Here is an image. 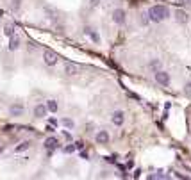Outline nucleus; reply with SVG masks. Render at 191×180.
Instances as JSON below:
<instances>
[{
    "instance_id": "f03ea898",
    "label": "nucleus",
    "mask_w": 191,
    "mask_h": 180,
    "mask_svg": "<svg viewBox=\"0 0 191 180\" xmlns=\"http://www.w3.org/2000/svg\"><path fill=\"white\" fill-rule=\"evenodd\" d=\"M57 54L56 52H52V50H45L43 52V61H45V64H48V66H54L56 62H57Z\"/></svg>"
},
{
    "instance_id": "7ed1b4c3",
    "label": "nucleus",
    "mask_w": 191,
    "mask_h": 180,
    "mask_svg": "<svg viewBox=\"0 0 191 180\" xmlns=\"http://www.w3.org/2000/svg\"><path fill=\"white\" fill-rule=\"evenodd\" d=\"M155 80H157V84H161V86H168L170 84V75L166 71H163V70H157L155 71Z\"/></svg>"
},
{
    "instance_id": "6ab92c4d",
    "label": "nucleus",
    "mask_w": 191,
    "mask_h": 180,
    "mask_svg": "<svg viewBox=\"0 0 191 180\" xmlns=\"http://www.w3.org/2000/svg\"><path fill=\"white\" fill-rule=\"evenodd\" d=\"M75 150H77V148H75V144H68V146L65 148V152H66V153H73Z\"/></svg>"
},
{
    "instance_id": "20e7f679",
    "label": "nucleus",
    "mask_w": 191,
    "mask_h": 180,
    "mask_svg": "<svg viewBox=\"0 0 191 180\" xmlns=\"http://www.w3.org/2000/svg\"><path fill=\"white\" fill-rule=\"evenodd\" d=\"M65 73H66V75H70V77L77 75V73H79V66L73 64V62H70V61H66V62H65Z\"/></svg>"
},
{
    "instance_id": "6e6552de",
    "label": "nucleus",
    "mask_w": 191,
    "mask_h": 180,
    "mask_svg": "<svg viewBox=\"0 0 191 180\" xmlns=\"http://www.w3.org/2000/svg\"><path fill=\"white\" fill-rule=\"evenodd\" d=\"M20 43H22V41H20V38L18 36H11V39H9V45H7V48L11 50V52H14V50H18L20 48Z\"/></svg>"
},
{
    "instance_id": "393cba45",
    "label": "nucleus",
    "mask_w": 191,
    "mask_h": 180,
    "mask_svg": "<svg viewBox=\"0 0 191 180\" xmlns=\"http://www.w3.org/2000/svg\"><path fill=\"white\" fill-rule=\"evenodd\" d=\"M48 125H52V127H54V125H57V120H54V118H50V123Z\"/></svg>"
},
{
    "instance_id": "f8f14e48",
    "label": "nucleus",
    "mask_w": 191,
    "mask_h": 180,
    "mask_svg": "<svg viewBox=\"0 0 191 180\" xmlns=\"http://www.w3.org/2000/svg\"><path fill=\"white\" fill-rule=\"evenodd\" d=\"M45 148L47 150H54V148H57V137H48V139L45 141Z\"/></svg>"
},
{
    "instance_id": "0eeeda50",
    "label": "nucleus",
    "mask_w": 191,
    "mask_h": 180,
    "mask_svg": "<svg viewBox=\"0 0 191 180\" xmlns=\"http://www.w3.org/2000/svg\"><path fill=\"white\" fill-rule=\"evenodd\" d=\"M23 105L22 103H13L11 107H9V112H11V116H22L23 114Z\"/></svg>"
},
{
    "instance_id": "a878e982",
    "label": "nucleus",
    "mask_w": 191,
    "mask_h": 180,
    "mask_svg": "<svg viewBox=\"0 0 191 180\" xmlns=\"http://www.w3.org/2000/svg\"><path fill=\"white\" fill-rule=\"evenodd\" d=\"M89 4L95 7V5H98V0H89Z\"/></svg>"
},
{
    "instance_id": "f257e3e1",
    "label": "nucleus",
    "mask_w": 191,
    "mask_h": 180,
    "mask_svg": "<svg viewBox=\"0 0 191 180\" xmlns=\"http://www.w3.org/2000/svg\"><path fill=\"white\" fill-rule=\"evenodd\" d=\"M146 16H148V20H150V22L161 23V22H164V20L170 16V9H168L166 5H154V7L148 9Z\"/></svg>"
},
{
    "instance_id": "ddd939ff",
    "label": "nucleus",
    "mask_w": 191,
    "mask_h": 180,
    "mask_svg": "<svg viewBox=\"0 0 191 180\" xmlns=\"http://www.w3.org/2000/svg\"><path fill=\"white\" fill-rule=\"evenodd\" d=\"M175 20L179 23H186L188 22V14L184 11H180V9H177V11H175Z\"/></svg>"
},
{
    "instance_id": "1a4fd4ad",
    "label": "nucleus",
    "mask_w": 191,
    "mask_h": 180,
    "mask_svg": "<svg viewBox=\"0 0 191 180\" xmlns=\"http://www.w3.org/2000/svg\"><path fill=\"white\" fill-rule=\"evenodd\" d=\"M84 32H86V36H88L89 39H93L95 43H100V36H98L97 30H93L91 27H86V29H84Z\"/></svg>"
},
{
    "instance_id": "412c9836",
    "label": "nucleus",
    "mask_w": 191,
    "mask_h": 180,
    "mask_svg": "<svg viewBox=\"0 0 191 180\" xmlns=\"http://www.w3.org/2000/svg\"><path fill=\"white\" fill-rule=\"evenodd\" d=\"M63 136H65V139H68V141L71 139V136H70V132H65V130H63Z\"/></svg>"
},
{
    "instance_id": "423d86ee",
    "label": "nucleus",
    "mask_w": 191,
    "mask_h": 180,
    "mask_svg": "<svg viewBox=\"0 0 191 180\" xmlns=\"http://www.w3.org/2000/svg\"><path fill=\"white\" fill-rule=\"evenodd\" d=\"M111 120H113V123H114L116 127H122L123 121H125V114H123L122 111H116V112L113 114V118H111Z\"/></svg>"
},
{
    "instance_id": "a211bd4d",
    "label": "nucleus",
    "mask_w": 191,
    "mask_h": 180,
    "mask_svg": "<svg viewBox=\"0 0 191 180\" xmlns=\"http://www.w3.org/2000/svg\"><path fill=\"white\" fill-rule=\"evenodd\" d=\"M159 66H161V62H159V61H157V59H155V61H152V62H150V68H152V70H155V71H157V70H159Z\"/></svg>"
},
{
    "instance_id": "9b49d317",
    "label": "nucleus",
    "mask_w": 191,
    "mask_h": 180,
    "mask_svg": "<svg viewBox=\"0 0 191 180\" xmlns=\"http://www.w3.org/2000/svg\"><path fill=\"white\" fill-rule=\"evenodd\" d=\"M34 116H36V118H45V116H47V107H45V105H36V107H34Z\"/></svg>"
},
{
    "instance_id": "dca6fc26",
    "label": "nucleus",
    "mask_w": 191,
    "mask_h": 180,
    "mask_svg": "<svg viewBox=\"0 0 191 180\" xmlns=\"http://www.w3.org/2000/svg\"><path fill=\"white\" fill-rule=\"evenodd\" d=\"M29 146H30V143H29V141H23V143H20V144L16 146V153H20V152H25Z\"/></svg>"
},
{
    "instance_id": "5701e85b",
    "label": "nucleus",
    "mask_w": 191,
    "mask_h": 180,
    "mask_svg": "<svg viewBox=\"0 0 191 180\" xmlns=\"http://www.w3.org/2000/svg\"><path fill=\"white\" fill-rule=\"evenodd\" d=\"M186 93H188V94H191V82H189V84H186Z\"/></svg>"
},
{
    "instance_id": "39448f33",
    "label": "nucleus",
    "mask_w": 191,
    "mask_h": 180,
    "mask_svg": "<svg viewBox=\"0 0 191 180\" xmlns=\"http://www.w3.org/2000/svg\"><path fill=\"white\" fill-rule=\"evenodd\" d=\"M113 20H114V23H125V11H122V9H116V11L113 13Z\"/></svg>"
},
{
    "instance_id": "2eb2a0df",
    "label": "nucleus",
    "mask_w": 191,
    "mask_h": 180,
    "mask_svg": "<svg viewBox=\"0 0 191 180\" xmlns=\"http://www.w3.org/2000/svg\"><path fill=\"white\" fill-rule=\"evenodd\" d=\"M45 107H47V111H50V112H56V111H57V102H56V100H48Z\"/></svg>"
},
{
    "instance_id": "aec40b11",
    "label": "nucleus",
    "mask_w": 191,
    "mask_h": 180,
    "mask_svg": "<svg viewBox=\"0 0 191 180\" xmlns=\"http://www.w3.org/2000/svg\"><path fill=\"white\" fill-rule=\"evenodd\" d=\"M20 2H22V0H13V9H14V11H18V7H20Z\"/></svg>"
},
{
    "instance_id": "9d476101",
    "label": "nucleus",
    "mask_w": 191,
    "mask_h": 180,
    "mask_svg": "<svg viewBox=\"0 0 191 180\" xmlns=\"http://www.w3.org/2000/svg\"><path fill=\"white\" fill-rule=\"evenodd\" d=\"M97 143H100V144H107L109 143V134L105 132V130H100V132H97Z\"/></svg>"
},
{
    "instance_id": "4be33fe9",
    "label": "nucleus",
    "mask_w": 191,
    "mask_h": 180,
    "mask_svg": "<svg viewBox=\"0 0 191 180\" xmlns=\"http://www.w3.org/2000/svg\"><path fill=\"white\" fill-rule=\"evenodd\" d=\"M179 5H184V4H189V0H177Z\"/></svg>"
},
{
    "instance_id": "4468645a",
    "label": "nucleus",
    "mask_w": 191,
    "mask_h": 180,
    "mask_svg": "<svg viewBox=\"0 0 191 180\" xmlns=\"http://www.w3.org/2000/svg\"><path fill=\"white\" fill-rule=\"evenodd\" d=\"M4 34H5L7 38H11V36L14 34V25H13V23H7V25L4 27Z\"/></svg>"
},
{
    "instance_id": "f3484780",
    "label": "nucleus",
    "mask_w": 191,
    "mask_h": 180,
    "mask_svg": "<svg viewBox=\"0 0 191 180\" xmlns=\"http://www.w3.org/2000/svg\"><path fill=\"white\" fill-rule=\"evenodd\" d=\"M61 123H63V127H66V129H73V127H75L73 120H70V118H63Z\"/></svg>"
},
{
    "instance_id": "b1692460",
    "label": "nucleus",
    "mask_w": 191,
    "mask_h": 180,
    "mask_svg": "<svg viewBox=\"0 0 191 180\" xmlns=\"http://www.w3.org/2000/svg\"><path fill=\"white\" fill-rule=\"evenodd\" d=\"M75 148H79V150H82V148H84V143H82V141H79V143L75 144Z\"/></svg>"
}]
</instances>
